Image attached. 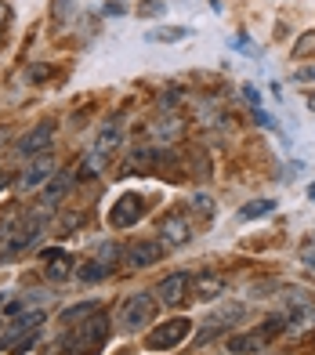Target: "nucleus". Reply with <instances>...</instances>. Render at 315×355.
<instances>
[{"instance_id": "nucleus-29", "label": "nucleus", "mask_w": 315, "mask_h": 355, "mask_svg": "<svg viewBox=\"0 0 315 355\" xmlns=\"http://www.w3.org/2000/svg\"><path fill=\"white\" fill-rule=\"evenodd\" d=\"M109 257H113V261H116V257H120L116 243H105V247H102V261H109Z\"/></svg>"}, {"instance_id": "nucleus-34", "label": "nucleus", "mask_w": 315, "mask_h": 355, "mask_svg": "<svg viewBox=\"0 0 315 355\" xmlns=\"http://www.w3.org/2000/svg\"><path fill=\"white\" fill-rule=\"evenodd\" d=\"M308 265H312V268H315V250H312V254H308Z\"/></svg>"}, {"instance_id": "nucleus-15", "label": "nucleus", "mask_w": 315, "mask_h": 355, "mask_svg": "<svg viewBox=\"0 0 315 355\" xmlns=\"http://www.w3.org/2000/svg\"><path fill=\"white\" fill-rule=\"evenodd\" d=\"M181 131H185L181 116H160V120L152 123V135L156 138H181Z\"/></svg>"}, {"instance_id": "nucleus-26", "label": "nucleus", "mask_w": 315, "mask_h": 355, "mask_svg": "<svg viewBox=\"0 0 315 355\" xmlns=\"http://www.w3.org/2000/svg\"><path fill=\"white\" fill-rule=\"evenodd\" d=\"M312 51H315V29H312V33H305L301 40L294 44L290 55H294V58H305V55H312Z\"/></svg>"}, {"instance_id": "nucleus-21", "label": "nucleus", "mask_w": 315, "mask_h": 355, "mask_svg": "<svg viewBox=\"0 0 315 355\" xmlns=\"http://www.w3.org/2000/svg\"><path fill=\"white\" fill-rule=\"evenodd\" d=\"M287 327H290V312L287 315H269V319H264V327H261V334H264V341H269V337L282 334Z\"/></svg>"}, {"instance_id": "nucleus-8", "label": "nucleus", "mask_w": 315, "mask_h": 355, "mask_svg": "<svg viewBox=\"0 0 315 355\" xmlns=\"http://www.w3.org/2000/svg\"><path fill=\"white\" fill-rule=\"evenodd\" d=\"M40 261L47 265L44 272H47V279H55V283H62V279H69L73 276V257L62 250V247H47V250H40Z\"/></svg>"}, {"instance_id": "nucleus-28", "label": "nucleus", "mask_w": 315, "mask_h": 355, "mask_svg": "<svg viewBox=\"0 0 315 355\" xmlns=\"http://www.w3.org/2000/svg\"><path fill=\"white\" fill-rule=\"evenodd\" d=\"M178 102H181V87H167L160 94V105H178Z\"/></svg>"}, {"instance_id": "nucleus-2", "label": "nucleus", "mask_w": 315, "mask_h": 355, "mask_svg": "<svg viewBox=\"0 0 315 355\" xmlns=\"http://www.w3.org/2000/svg\"><path fill=\"white\" fill-rule=\"evenodd\" d=\"M188 334H192V319L174 315V319H167V322H156V327L149 330L145 348L149 352H170V348H178Z\"/></svg>"}, {"instance_id": "nucleus-10", "label": "nucleus", "mask_w": 315, "mask_h": 355, "mask_svg": "<svg viewBox=\"0 0 315 355\" xmlns=\"http://www.w3.org/2000/svg\"><path fill=\"white\" fill-rule=\"evenodd\" d=\"M160 236H163V243H170V247H185L188 239H192V225H188L185 214H167L160 221Z\"/></svg>"}, {"instance_id": "nucleus-37", "label": "nucleus", "mask_w": 315, "mask_h": 355, "mask_svg": "<svg viewBox=\"0 0 315 355\" xmlns=\"http://www.w3.org/2000/svg\"><path fill=\"white\" fill-rule=\"evenodd\" d=\"M0 330H4V322H0Z\"/></svg>"}, {"instance_id": "nucleus-25", "label": "nucleus", "mask_w": 315, "mask_h": 355, "mask_svg": "<svg viewBox=\"0 0 315 355\" xmlns=\"http://www.w3.org/2000/svg\"><path fill=\"white\" fill-rule=\"evenodd\" d=\"M192 207H196V214H199L203 221H210V218H214V200H210V196H203V192H196V196H192Z\"/></svg>"}, {"instance_id": "nucleus-36", "label": "nucleus", "mask_w": 315, "mask_h": 355, "mask_svg": "<svg viewBox=\"0 0 315 355\" xmlns=\"http://www.w3.org/2000/svg\"><path fill=\"white\" fill-rule=\"evenodd\" d=\"M0 304H4V294H0Z\"/></svg>"}, {"instance_id": "nucleus-5", "label": "nucleus", "mask_w": 315, "mask_h": 355, "mask_svg": "<svg viewBox=\"0 0 315 355\" xmlns=\"http://www.w3.org/2000/svg\"><path fill=\"white\" fill-rule=\"evenodd\" d=\"M55 171H58V164H55V156H33L26 164V171L19 174V189L22 192H37V189H44L47 182L55 178Z\"/></svg>"}, {"instance_id": "nucleus-32", "label": "nucleus", "mask_w": 315, "mask_h": 355, "mask_svg": "<svg viewBox=\"0 0 315 355\" xmlns=\"http://www.w3.org/2000/svg\"><path fill=\"white\" fill-rule=\"evenodd\" d=\"M4 22H8V8L0 4V33H4Z\"/></svg>"}, {"instance_id": "nucleus-14", "label": "nucleus", "mask_w": 315, "mask_h": 355, "mask_svg": "<svg viewBox=\"0 0 315 355\" xmlns=\"http://www.w3.org/2000/svg\"><path fill=\"white\" fill-rule=\"evenodd\" d=\"M94 312H102V309H98V301H80V304H73V309L62 312V327H76L80 319H91Z\"/></svg>"}, {"instance_id": "nucleus-17", "label": "nucleus", "mask_w": 315, "mask_h": 355, "mask_svg": "<svg viewBox=\"0 0 315 355\" xmlns=\"http://www.w3.org/2000/svg\"><path fill=\"white\" fill-rule=\"evenodd\" d=\"M116 145H120V131H116L113 123H105V127H102V135H98V141H94V153L109 156V153L116 149Z\"/></svg>"}, {"instance_id": "nucleus-24", "label": "nucleus", "mask_w": 315, "mask_h": 355, "mask_svg": "<svg viewBox=\"0 0 315 355\" xmlns=\"http://www.w3.org/2000/svg\"><path fill=\"white\" fill-rule=\"evenodd\" d=\"M188 37V29L185 26H174V29H156V33H149V40H160V44H167V40H185Z\"/></svg>"}, {"instance_id": "nucleus-3", "label": "nucleus", "mask_w": 315, "mask_h": 355, "mask_svg": "<svg viewBox=\"0 0 315 355\" xmlns=\"http://www.w3.org/2000/svg\"><path fill=\"white\" fill-rule=\"evenodd\" d=\"M55 120H40V123H33L29 131L19 138V156L22 159H33V156H44L47 149L55 145Z\"/></svg>"}, {"instance_id": "nucleus-16", "label": "nucleus", "mask_w": 315, "mask_h": 355, "mask_svg": "<svg viewBox=\"0 0 315 355\" xmlns=\"http://www.w3.org/2000/svg\"><path fill=\"white\" fill-rule=\"evenodd\" d=\"M84 221H87V211H69V214H62L58 225H55V236H69V232L80 229Z\"/></svg>"}, {"instance_id": "nucleus-18", "label": "nucleus", "mask_w": 315, "mask_h": 355, "mask_svg": "<svg viewBox=\"0 0 315 355\" xmlns=\"http://www.w3.org/2000/svg\"><path fill=\"white\" fill-rule=\"evenodd\" d=\"M76 276H80L84 283H102V279L109 276V265H105V261H87V265L76 268Z\"/></svg>"}, {"instance_id": "nucleus-22", "label": "nucleus", "mask_w": 315, "mask_h": 355, "mask_svg": "<svg viewBox=\"0 0 315 355\" xmlns=\"http://www.w3.org/2000/svg\"><path fill=\"white\" fill-rule=\"evenodd\" d=\"M19 214H8L4 221H0V247H11V239H15V232H19Z\"/></svg>"}, {"instance_id": "nucleus-11", "label": "nucleus", "mask_w": 315, "mask_h": 355, "mask_svg": "<svg viewBox=\"0 0 315 355\" xmlns=\"http://www.w3.org/2000/svg\"><path fill=\"white\" fill-rule=\"evenodd\" d=\"M69 189H73V178H69V174H55L51 182L44 185V192H40L37 207H40V211H55V207L69 196Z\"/></svg>"}, {"instance_id": "nucleus-7", "label": "nucleus", "mask_w": 315, "mask_h": 355, "mask_svg": "<svg viewBox=\"0 0 315 355\" xmlns=\"http://www.w3.org/2000/svg\"><path fill=\"white\" fill-rule=\"evenodd\" d=\"M160 257H163L160 239H138V243H131L123 250V265L127 268H152V265H160Z\"/></svg>"}, {"instance_id": "nucleus-31", "label": "nucleus", "mask_w": 315, "mask_h": 355, "mask_svg": "<svg viewBox=\"0 0 315 355\" xmlns=\"http://www.w3.org/2000/svg\"><path fill=\"white\" fill-rule=\"evenodd\" d=\"M105 15H123V4H120V0H113V4L105 8Z\"/></svg>"}, {"instance_id": "nucleus-12", "label": "nucleus", "mask_w": 315, "mask_h": 355, "mask_svg": "<svg viewBox=\"0 0 315 355\" xmlns=\"http://www.w3.org/2000/svg\"><path fill=\"white\" fill-rule=\"evenodd\" d=\"M264 345H269V341H264L261 330H254V334H232L228 337V352L232 355H258Z\"/></svg>"}, {"instance_id": "nucleus-19", "label": "nucleus", "mask_w": 315, "mask_h": 355, "mask_svg": "<svg viewBox=\"0 0 315 355\" xmlns=\"http://www.w3.org/2000/svg\"><path fill=\"white\" fill-rule=\"evenodd\" d=\"M40 322H44V312H37V309H33V312H26V315H19V319H15L8 334L15 337V334H22V330H37Z\"/></svg>"}, {"instance_id": "nucleus-23", "label": "nucleus", "mask_w": 315, "mask_h": 355, "mask_svg": "<svg viewBox=\"0 0 315 355\" xmlns=\"http://www.w3.org/2000/svg\"><path fill=\"white\" fill-rule=\"evenodd\" d=\"M51 73H55L51 62H37V66H29V69H26V84H44V80L51 76Z\"/></svg>"}, {"instance_id": "nucleus-35", "label": "nucleus", "mask_w": 315, "mask_h": 355, "mask_svg": "<svg viewBox=\"0 0 315 355\" xmlns=\"http://www.w3.org/2000/svg\"><path fill=\"white\" fill-rule=\"evenodd\" d=\"M308 105H312V109H315V94H312V98H308Z\"/></svg>"}, {"instance_id": "nucleus-20", "label": "nucleus", "mask_w": 315, "mask_h": 355, "mask_svg": "<svg viewBox=\"0 0 315 355\" xmlns=\"http://www.w3.org/2000/svg\"><path fill=\"white\" fill-rule=\"evenodd\" d=\"M272 207H276L272 200H254V203H246L243 211H240V218H243V221H250V218H264V214H272Z\"/></svg>"}, {"instance_id": "nucleus-6", "label": "nucleus", "mask_w": 315, "mask_h": 355, "mask_svg": "<svg viewBox=\"0 0 315 355\" xmlns=\"http://www.w3.org/2000/svg\"><path fill=\"white\" fill-rule=\"evenodd\" d=\"M156 301L160 304H181L188 294H192V276H188V272H170V276H163L160 283H156Z\"/></svg>"}, {"instance_id": "nucleus-9", "label": "nucleus", "mask_w": 315, "mask_h": 355, "mask_svg": "<svg viewBox=\"0 0 315 355\" xmlns=\"http://www.w3.org/2000/svg\"><path fill=\"white\" fill-rule=\"evenodd\" d=\"M228 290V279L222 272H203V276L192 279V297L196 301H217Z\"/></svg>"}, {"instance_id": "nucleus-27", "label": "nucleus", "mask_w": 315, "mask_h": 355, "mask_svg": "<svg viewBox=\"0 0 315 355\" xmlns=\"http://www.w3.org/2000/svg\"><path fill=\"white\" fill-rule=\"evenodd\" d=\"M141 15H149V19L163 15V0H141Z\"/></svg>"}, {"instance_id": "nucleus-1", "label": "nucleus", "mask_w": 315, "mask_h": 355, "mask_svg": "<svg viewBox=\"0 0 315 355\" xmlns=\"http://www.w3.org/2000/svg\"><path fill=\"white\" fill-rule=\"evenodd\" d=\"M156 294H149V290H138V294H131L127 301H123V309H120V330L123 334H134L141 330L145 322L156 319Z\"/></svg>"}, {"instance_id": "nucleus-13", "label": "nucleus", "mask_w": 315, "mask_h": 355, "mask_svg": "<svg viewBox=\"0 0 315 355\" xmlns=\"http://www.w3.org/2000/svg\"><path fill=\"white\" fill-rule=\"evenodd\" d=\"M40 214H29L22 225H19V232H15V239H11V247L8 250H26V247H33L37 243V236H40Z\"/></svg>"}, {"instance_id": "nucleus-33", "label": "nucleus", "mask_w": 315, "mask_h": 355, "mask_svg": "<svg viewBox=\"0 0 315 355\" xmlns=\"http://www.w3.org/2000/svg\"><path fill=\"white\" fill-rule=\"evenodd\" d=\"M308 200H312V203H315V185H312V189H308Z\"/></svg>"}, {"instance_id": "nucleus-30", "label": "nucleus", "mask_w": 315, "mask_h": 355, "mask_svg": "<svg viewBox=\"0 0 315 355\" xmlns=\"http://www.w3.org/2000/svg\"><path fill=\"white\" fill-rule=\"evenodd\" d=\"M297 80H301V84H308V80H315V66H305V69H297Z\"/></svg>"}, {"instance_id": "nucleus-4", "label": "nucleus", "mask_w": 315, "mask_h": 355, "mask_svg": "<svg viewBox=\"0 0 315 355\" xmlns=\"http://www.w3.org/2000/svg\"><path fill=\"white\" fill-rule=\"evenodd\" d=\"M141 214H145V200H141L138 192H123V196L109 207V225H113V229H131V225L141 221Z\"/></svg>"}]
</instances>
